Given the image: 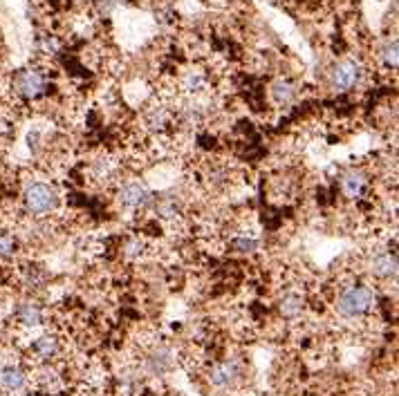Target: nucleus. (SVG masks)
I'll return each instance as SVG.
<instances>
[{"instance_id":"obj_1","label":"nucleus","mask_w":399,"mask_h":396,"mask_svg":"<svg viewBox=\"0 0 399 396\" xmlns=\"http://www.w3.org/2000/svg\"><path fill=\"white\" fill-rule=\"evenodd\" d=\"M377 309V291L366 282H350L339 289L334 300L336 316L346 323H359Z\"/></svg>"},{"instance_id":"obj_2","label":"nucleus","mask_w":399,"mask_h":396,"mask_svg":"<svg viewBox=\"0 0 399 396\" xmlns=\"http://www.w3.org/2000/svg\"><path fill=\"white\" fill-rule=\"evenodd\" d=\"M61 195L50 181H27L23 188V208L32 220H48L58 210Z\"/></svg>"},{"instance_id":"obj_3","label":"nucleus","mask_w":399,"mask_h":396,"mask_svg":"<svg viewBox=\"0 0 399 396\" xmlns=\"http://www.w3.org/2000/svg\"><path fill=\"white\" fill-rule=\"evenodd\" d=\"M11 90L14 95L23 101H38L43 97L50 95L52 90V79L45 68H38V65H29V68H23L14 74L11 79Z\"/></svg>"},{"instance_id":"obj_4","label":"nucleus","mask_w":399,"mask_h":396,"mask_svg":"<svg viewBox=\"0 0 399 396\" xmlns=\"http://www.w3.org/2000/svg\"><path fill=\"white\" fill-rule=\"evenodd\" d=\"M366 68L359 58H341L330 68V87L336 95H348L363 83Z\"/></svg>"},{"instance_id":"obj_5","label":"nucleus","mask_w":399,"mask_h":396,"mask_svg":"<svg viewBox=\"0 0 399 396\" xmlns=\"http://www.w3.org/2000/svg\"><path fill=\"white\" fill-rule=\"evenodd\" d=\"M152 200H155V193L150 191V186L142 179H128L124 181L115 195V202L121 210L128 213H140L152 206Z\"/></svg>"},{"instance_id":"obj_6","label":"nucleus","mask_w":399,"mask_h":396,"mask_svg":"<svg viewBox=\"0 0 399 396\" xmlns=\"http://www.w3.org/2000/svg\"><path fill=\"white\" fill-rule=\"evenodd\" d=\"M207 378H209V383L216 390L232 392V390H236L242 383L244 368H242V363L238 358H224V360H218V363L211 365Z\"/></svg>"},{"instance_id":"obj_7","label":"nucleus","mask_w":399,"mask_h":396,"mask_svg":"<svg viewBox=\"0 0 399 396\" xmlns=\"http://www.w3.org/2000/svg\"><path fill=\"white\" fill-rule=\"evenodd\" d=\"M29 372L23 368L21 363L5 360L0 363V394L5 396H21L29 387Z\"/></svg>"},{"instance_id":"obj_8","label":"nucleus","mask_w":399,"mask_h":396,"mask_svg":"<svg viewBox=\"0 0 399 396\" xmlns=\"http://www.w3.org/2000/svg\"><path fill=\"white\" fill-rule=\"evenodd\" d=\"M366 269L368 273L375 278V280H381V282H388V280H395L397 278V253L390 251V249H377L368 255L366 260Z\"/></svg>"},{"instance_id":"obj_9","label":"nucleus","mask_w":399,"mask_h":396,"mask_svg":"<svg viewBox=\"0 0 399 396\" xmlns=\"http://www.w3.org/2000/svg\"><path fill=\"white\" fill-rule=\"evenodd\" d=\"M339 188L348 202H359L366 197L368 188H370V177H368L363 168L350 166V168H346L339 177Z\"/></svg>"},{"instance_id":"obj_10","label":"nucleus","mask_w":399,"mask_h":396,"mask_svg":"<svg viewBox=\"0 0 399 396\" xmlns=\"http://www.w3.org/2000/svg\"><path fill=\"white\" fill-rule=\"evenodd\" d=\"M14 318H16V323L27 329V331H36V329H43L45 323H48V311L45 307L38 302V300H21L16 304V311H14Z\"/></svg>"},{"instance_id":"obj_11","label":"nucleus","mask_w":399,"mask_h":396,"mask_svg":"<svg viewBox=\"0 0 399 396\" xmlns=\"http://www.w3.org/2000/svg\"><path fill=\"white\" fill-rule=\"evenodd\" d=\"M175 368V352L168 345H155L146 354L142 372L144 376H164Z\"/></svg>"},{"instance_id":"obj_12","label":"nucleus","mask_w":399,"mask_h":396,"mask_svg":"<svg viewBox=\"0 0 399 396\" xmlns=\"http://www.w3.org/2000/svg\"><path fill=\"white\" fill-rule=\"evenodd\" d=\"M175 119V112L168 103L164 101H152L150 105L144 108V114H142V121H144V128L152 134H162L168 130V126L173 124Z\"/></svg>"},{"instance_id":"obj_13","label":"nucleus","mask_w":399,"mask_h":396,"mask_svg":"<svg viewBox=\"0 0 399 396\" xmlns=\"http://www.w3.org/2000/svg\"><path fill=\"white\" fill-rule=\"evenodd\" d=\"M301 97V87L294 79H289V76H279V79H274L269 85V99L276 108H289V105H294Z\"/></svg>"},{"instance_id":"obj_14","label":"nucleus","mask_w":399,"mask_h":396,"mask_svg":"<svg viewBox=\"0 0 399 396\" xmlns=\"http://www.w3.org/2000/svg\"><path fill=\"white\" fill-rule=\"evenodd\" d=\"M29 354L34 356L36 363L41 365H50L61 356V341L56 333H41L29 345Z\"/></svg>"},{"instance_id":"obj_15","label":"nucleus","mask_w":399,"mask_h":396,"mask_svg":"<svg viewBox=\"0 0 399 396\" xmlns=\"http://www.w3.org/2000/svg\"><path fill=\"white\" fill-rule=\"evenodd\" d=\"M209 87V76L202 70H187L182 76V90L189 99H200Z\"/></svg>"},{"instance_id":"obj_16","label":"nucleus","mask_w":399,"mask_h":396,"mask_svg":"<svg viewBox=\"0 0 399 396\" xmlns=\"http://www.w3.org/2000/svg\"><path fill=\"white\" fill-rule=\"evenodd\" d=\"M305 296L299 294V291H287L281 300H279V314L281 318H285V321H299V318L303 316L305 311Z\"/></svg>"},{"instance_id":"obj_17","label":"nucleus","mask_w":399,"mask_h":396,"mask_svg":"<svg viewBox=\"0 0 399 396\" xmlns=\"http://www.w3.org/2000/svg\"><path fill=\"white\" fill-rule=\"evenodd\" d=\"M152 208H155L160 220H175L182 213V202L177 195H162L152 200Z\"/></svg>"},{"instance_id":"obj_18","label":"nucleus","mask_w":399,"mask_h":396,"mask_svg":"<svg viewBox=\"0 0 399 396\" xmlns=\"http://www.w3.org/2000/svg\"><path fill=\"white\" fill-rule=\"evenodd\" d=\"M229 249H232L236 255H252L260 249V240L254 233L240 231L232 237V242H229Z\"/></svg>"},{"instance_id":"obj_19","label":"nucleus","mask_w":399,"mask_h":396,"mask_svg":"<svg viewBox=\"0 0 399 396\" xmlns=\"http://www.w3.org/2000/svg\"><path fill=\"white\" fill-rule=\"evenodd\" d=\"M21 253V240L9 228H0V260H14Z\"/></svg>"},{"instance_id":"obj_20","label":"nucleus","mask_w":399,"mask_h":396,"mask_svg":"<svg viewBox=\"0 0 399 396\" xmlns=\"http://www.w3.org/2000/svg\"><path fill=\"white\" fill-rule=\"evenodd\" d=\"M21 282L27 291H38V289L48 284V273H45L41 267H27L21 273Z\"/></svg>"},{"instance_id":"obj_21","label":"nucleus","mask_w":399,"mask_h":396,"mask_svg":"<svg viewBox=\"0 0 399 396\" xmlns=\"http://www.w3.org/2000/svg\"><path fill=\"white\" fill-rule=\"evenodd\" d=\"M36 52L43 58H56L61 52V41L54 34H38L36 36Z\"/></svg>"},{"instance_id":"obj_22","label":"nucleus","mask_w":399,"mask_h":396,"mask_svg":"<svg viewBox=\"0 0 399 396\" xmlns=\"http://www.w3.org/2000/svg\"><path fill=\"white\" fill-rule=\"evenodd\" d=\"M397 50H399V43H397V38H386L383 41V45L379 48V60H381V65L386 68L388 72L393 70H397Z\"/></svg>"},{"instance_id":"obj_23","label":"nucleus","mask_w":399,"mask_h":396,"mask_svg":"<svg viewBox=\"0 0 399 396\" xmlns=\"http://www.w3.org/2000/svg\"><path fill=\"white\" fill-rule=\"evenodd\" d=\"M148 251L146 247V240L140 237V235H130L126 237L124 247H121V253H124L126 260H140V257Z\"/></svg>"}]
</instances>
